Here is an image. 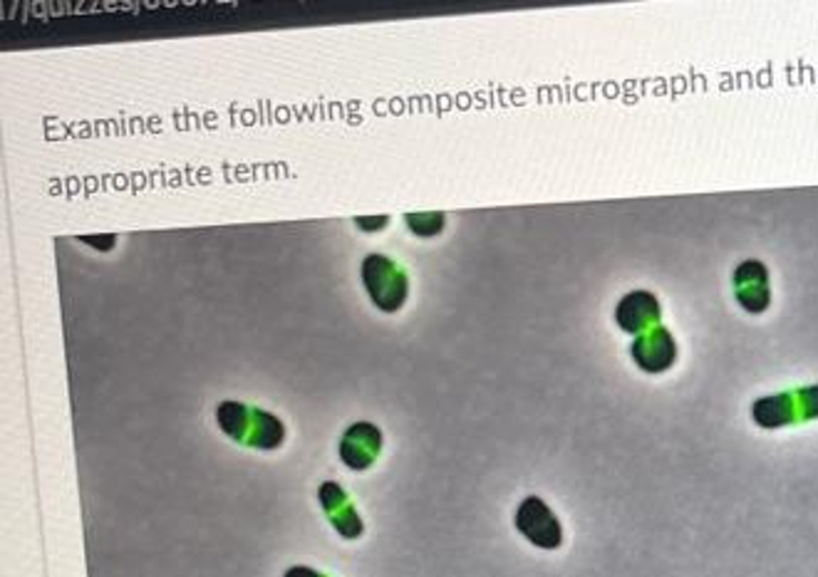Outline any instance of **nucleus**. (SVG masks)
<instances>
[{
  "mask_svg": "<svg viewBox=\"0 0 818 577\" xmlns=\"http://www.w3.org/2000/svg\"><path fill=\"white\" fill-rule=\"evenodd\" d=\"M283 577H330V575L320 573L315 568H308V565H293V568L283 573Z\"/></svg>",
  "mask_w": 818,
  "mask_h": 577,
  "instance_id": "obj_12",
  "label": "nucleus"
},
{
  "mask_svg": "<svg viewBox=\"0 0 818 577\" xmlns=\"http://www.w3.org/2000/svg\"><path fill=\"white\" fill-rule=\"evenodd\" d=\"M615 323L630 335H645L647 330L660 325V303L647 291L627 293L615 307Z\"/></svg>",
  "mask_w": 818,
  "mask_h": 577,
  "instance_id": "obj_9",
  "label": "nucleus"
},
{
  "mask_svg": "<svg viewBox=\"0 0 818 577\" xmlns=\"http://www.w3.org/2000/svg\"><path fill=\"white\" fill-rule=\"evenodd\" d=\"M405 224L409 226V231L415 233V236L432 238L437 236V233H441V228H445L447 216L437 214V211H432V214H407Z\"/></svg>",
  "mask_w": 818,
  "mask_h": 577,
  "instance_id": "obj_10",
  "label": "nucleus"
},
{
  "mask_svg": "<svg viewBox=\"0 0 818 577\" xmlns=\"http://www.w3.org/2000/svg\"><path fill=\"white\" fill-rule=\"evenodd\" d=\"M384 437L372 421H356L340 437V461L350 471H368L380 459Z\"/></svg>",
  "mask_w": 818,
  "mask_h": 577,
  "instance_id": "obj_5",
  "label": "nucleus"
},
{
  "mask_svg": "<svg viewBox=\"0 0 818 577\" xmlns=\"http://www.w3.org/2000/svg\"><path fill=\"white\" fill-rule=\"evenodd\" d=\"M318 501H320V506H323L330 526L338 530L340 538L358 540L362 536V532H364L362 516L358 514L356 503H352V498L348 496V491L340 483H335V481L320 483Z\"/></svg>",
  "mask_w": 818,
  "mask_h": 577,
  "instance_id": "obj_6",
  "label": "nucleus"
},
{
  "mask_svg": "<svg viewBox=\"0 0 818 577\" xmlns=\"http://www.w3.org/2000/svg\"><path fill=\"white\" fill-rule=\"evenodd\" d=\"M360 277L372 305L382 313H397L409 297V277L402 265L382 253H370L360 265Z\"/></svg>",
  "mask_w": 818,
  "mask_h": 577,
  "instance_id": "obj_3",
  "label": "nucleus"
},
{
  "mask_svg": "<svg viewBox=\"0 0 818 577\" xmlns=\"http://www.w3.org/2000/svg\"><path fill=\"white\" fill-rule=\"evenodd\" d=\"M630 354H633V362L640 370L647 374H660V372H668L674 364V360H678V345H674V338L670 335V330L658 325V327L647 330L645 335L635 338L633 348H630Z\"/></svg>",
  "mask_w": 818,
  "mask_h": 577,
  "instance_id": "obj_7",
  "label": "nucleus"
},
{
  "mask_svg": "<svg viewBox=\"0 0 818 577\" xmlns=\"http://www.w3.org/2000/svg\"><path fill=\"white\" fill-rule=\"evenodd\" d=\"M216 424L231 441L246 449L275 451L285 441V424L279 417L234 399L216 407Z\"/></svg>",
  "mask_w": 818,
  "mask_h": 577,
  "instance_id": "obj_1",
  "label": "nucleus"
},
{
  "mask_svg": "<svg viewBox=\"0 0 818 577\" xmlns=\"http://www.w3.org/2000/svg\"><path fill=\"white\" fill-rule=\"evenodd\" d=\"M82 241H85V243H90V246H97L99 251H109V248H113L115 243H117V238H115V236H107V238H103V236H99V238L87 236V238H82Z\"/></svg>",
  "mask_w": 818,
  "mask_h": 577,
  "instance_id": "obj_13",
  "label": "nucleus"
},
{
  "mask_svg": "<svg viewBox=\"0 0 818 577\" xmlns=\"http://www.w3.org/2000/svg\"><path fill=\"white\" fill-rule=\"evenodd\" d=\"M734 295H737V303L742 305L747 313L751 315L765 313L771 303L767 265L761 261H744L742 265H737Z\"/></svg>",
  "mask_w": 818,
  "mask_h": 577,
  "instance_id": "obj_8",
  "label": "nucleus"
},
{
  "mask_svg": "<svg viewBox=\"0 0 818 577\" xmlns=\"http://www.w3.org/2000/svg\"><path fill=\"white\" fill-rule=\"evenodd\" d=\"M751 419L761 429H781L818 419V384L757 399Z\"/></svg>",
  "mask_w": 818,
  "mask_h": 577,
  "instance_id": "obj_2",
  "label": "nucleus"
},
{
  "mask_svg": "<svg viewBox=\"0 0 818 577\" xmlns=\"http://www.w3.org/2000/svg\"><path fill=\"white\" fill-rule=\"evenodd\" d=\"M514 526L522 536L541 550H558L563 542V526L544 498L528 496L516 508Z\"/></svg>",
  "mask_w": 818,
  "mask_h": 577,
  "instance_id": "obj_4",
  "label": "nucleus"
},
{
  "mask_svg": "<svg viewBox=\"0 0 818 577\" xmlns=\"http://www.w3.org/2000/svg\"><path fill=\"white\" fill-rule=\"evenodd\" d=\"M387 224H390V216H358L356 218V226L362 228L364 233H374L384 228Z\"/></svg>",
  "mask_w": 818,
  "mask_h": 577,
  "instance_id": "obj_11",
  "label": "nucleus"
}]
</instances>
